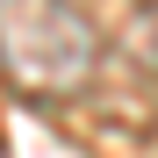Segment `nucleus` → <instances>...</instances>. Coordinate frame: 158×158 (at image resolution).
I'll list each match as a JSON object with an SVG mask.
<instances>
[{
	"label": "nucleus",
	"instance_id": "1",
	"mask_svg": "<svg viewBox=\"0 0 158 158\" xmlns=\"http://www.w3.org/2000/svg\"><path fill=\"white\" fill-rule=\"evenodd\" d=\"M0 79L22 101H79L101 79V29L72 0H0Z\"/></svg>",
	"mask_w": 158,
	"mask_h": 158
},
{
	"label": "nucleus",
	"instance_id": "2",
	"mask_svg": "<svg viewBox=\"0 0 158 158\" xmlns=\"http://www.w3.org/2000/svg\"><path fill=\"white\" fill-rule=\"evenodd\" d=\"M129 65L158 79V0H151V7H137V22H129Z\"/></svg>",
	"mask_w": 158,
	"mask_h": 158
}]
</instances>
